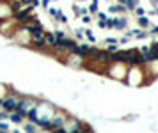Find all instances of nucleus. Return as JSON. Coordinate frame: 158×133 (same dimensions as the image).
Segmentation results:
<instances>
[{
  "mask_svg": "<svg viewBox=\"0 0 158 133\" xmlns=\"http://www.w3.org/2000/svg\"><path fill=\"white\" fill-rule=\"evenodd\" d=\"M153 48H155V50H156V51H158V43H156V44H155V46H153Z\"/></svg>",
  "mask_w": 158,
  "mask_h": 133,
  "instance_id": "obj_9",
  "label": "nucleus"
},
{
  "mask_svg": "<svg viewBox=\"0 0 158 133\" xmlns=\"http://www.w3.org/2000/svg\"><path fill=\"white\" fill-rule=\"evenodd\" d=\"M32 18H34V16H32V12H30V7H27V9H21L20 7L18 11L12 12V20L16 21L18 25H27Z\"/></svg>",
  "mask_w": 158,
  "mask_h": 133,
  "instance_id": "obj_2",
  "label": "nucleus"
},
{
  "mask_svg": "<svg viewBox=\"0 0 158 133\" xmlns=\"http://www.w3.org/2000/svg\"><path fill=\"white\" fill-rule=\"evenodd\" d=\"M25 130H27V131H37L39 126L36 123H32V121H29V123H25Z\"/></svg>",
  "mask_w": 158,
  "mask_h": 133,
  "instance_id": "obj_5",
  "label": "nucleus"
},
{
  "mask_svg": "<svg viewBox=\"0 0 158 133\" xmlns=\"http://www.w3.org/2000/svg\"><path fill=\"white\" fill-rule=\"evenodd\" d=\"M53 34H55V37H57V41H59V39H64V37H66V34H64L62 30H57V32H53Z\"/></svg>",
  "mask_w": 158,
  "mask_h": 133,
  "instance_id": "obj_6",
  "label": "nucleus"
},
{
  "mask_svg": "<svg viewBox=\"0 0 158 133\" xmlns=\"http://www.w3.org/2000/svg\"><path fill=\"white\" fill-rule=\"evenodd\" d=\"M44 44H46V48H53L57 44V37L53 32H44Z\"/></svg>",
  "mask_w": 158,
  "mask_h": 133,
  "instance_id": "obj_4",
  "label": "nucleus"
},
{
  "mask_svg": "<svg viewBox=\"0 0 158 133\" xmlns=\"http://www.w3.org/2000/svg\"><path fill=\"white\" fill-rule=\"evenodd\" d=\"M21 94L18 92H11L7 96H4L2 98V110H7V112H12V110H16L18 108V100H20Z\"/></svg>",
  "mask_w": 158,
  "mask_h": 133,
  "instance_id": "obj_1",
  "label": "nucleus"
},
{
  "mask_svg": "<svg viewBox=\"0 0 158 133\" xmlns=\"http://www.w3.org/2000/svg\"><path fill=\"white\" fill-rule=\"evenodd\" d=\"M48 2H50V0H41V4H43V7H48Z\"/></svg>",
  "mask_w": 158,
  "mask_h": 133,
  "instance_id": "obj_8",
  "label": "nucleus"
},
{
  "mask_svg": "<svg viewBox=\"0 0 158 133\" xmlns=\"http://www.w3.org/2000/svg\"><path fill=\"white\" fill-rule=\"evenodd\" d=\"M0 130H2V131H7V124L0 123Z\"/></svg>",
  "mask_w": 158,
  "mask_h": 133,
  "instance_id": "obj_7",
  "label": "nucleus"
},
{
  "mask_svg": "<svg viewBox=\"0 0 158 133\" xmlns=\"http://www.w3.org/2000/svg\"><path fill=\"white\" fill-rule=\"evenodd\" d=\"M9 121L14 124H23V121H25V114L20 112L18 108L16 110H12V112H9Z\"/></svg>",
  "mask_w": 158,
  "mask_h": 133,
  "instance_id": "obj_3",
  "label": "nucleus"
}]
</instances>
